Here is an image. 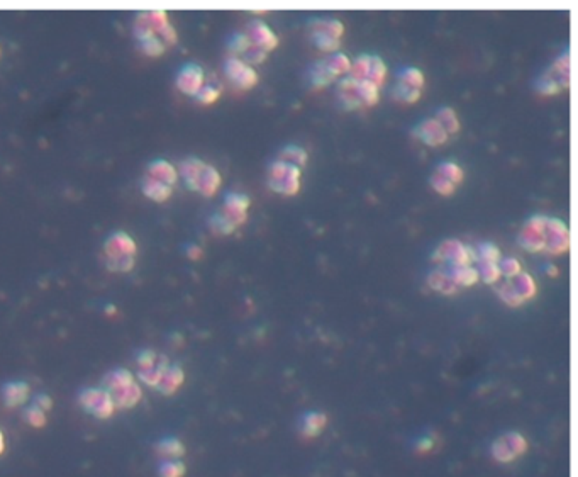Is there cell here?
I'll return each mask as SVG.
<instances>
[{
  "mask_svg": "<svg viewBox=\"0 0 578 477\" xmlns=\"http://www.w3.org/2000/svg\"><path fill=\"white\" fill-rule=\"evenodd\" d=\"M302 168L278 158L268 167V187L281 196H295L301 190Z\"/></svg>",
  "mask_w": 578,
  "mask_h": 477,
  "instance_id": "6da1fadb",
  "label": "cell"
},
{
  "mask_svg": "<svg viewBox=\"0 0 578 477\" xmlns=\"http://www.w3.org/2000/svg\"><path fill=\"white\" fill-rule=\"evenodd\" d=\"M78 404L85 413L92 414L97 420H111L115 414L114 401L104 388H86L78 394Z\"/></svg>",
  "mask_w": 578,
  "mask_h": 477,
  "instance_id": "7a4b0ae2",
  "label": "cell"
},
{
  "mask_svg": "<svg viewBox=\"0 0 578 477\" xmlns=\"http://www.w3.org/2000/svg\"><path fill=\"white\" fill-rule=\"evenodd\" d=\"M432 262L448 263V265H472V262H476V253L460 240L450 238L436 248V252L432 253Z\"/></svg>",
  "mask_w": 578,
  "mask_h": 477,
  "instance_id": "3957f363",
  "label": "cell"
},
{
  "mask_svg": "<svg viewBox=\"0 0 578 477\" xmlns=\"http://www.w3.org/2000/svg\"><path fill=\"white\" fill-rule=\"evenodd\" d=\"M544 241H546L544 252H548L550 255L556 256L568 252L572 238H570V230L566 223L558 218L546 216V221H544Z\"/></svg>",
  "mask_w": 578,
  "mask_h": 477,
  "instance_id": "277c9868",
  "label": "cell"
},
{
  "mask_svg": "<svg viewBox=\"0 0 578 477\" xmlns=\"http://www.w3.org/2000/svg\"><path fill=\"white\" fill-rule=\"evenodd\" d=\"M527 452V440L524 439L521 433L512 432L505 433L500 439L496 440L492 445V457L494 461L500 462V464H509L514 462Z\"/></svg>",
  "mask_w": 578,
  "mask_h": 477,
  "instance_id": "5b68a950",
  "label": "cell"
},
{
  "mask_svg": "<svg viewBox=\"0 0 578 477\" xmlns=\"http://www.w3.org/2000/svg\"><path fill=\"white\" fill-rule=\"evenodd\" d=\"M224 74H226L227 80H229L231 84L236 85L238 89L241 90L253 89L259 80L258 71H256L251 65L244 63V61L238 56L226 58V61H224Z\"/></svg>",
  "mask_w": 578,
  "mask_h": 477,
  "instance_id": "8992f818",
  "label": "cell"
},
{
  "mask_svg": "<svg viewBox=\"0 0 578 477\" xmlns=\"http://www.w3.org/2000/svg\"><path fill=\"white\" fill-rule=\"evenodd\" d=\"M544 221H546V216L536 214L524 223L518 241L526 252H544V247H546V241H544Z\"/></svg>",
  "mask_w": 578,
  "mask_h": 477,
  "instance_id": "52a82bcc",
  "label": "cell"
},
{
  "mask_svg": "<svg viewBox=\"0 0 578 477\" xmlns=\"http://www.w3.org/2000/svg\"><path fill=\"white\" fill-rule=\"evenodd\" d=\"M205 84V74L204 68L197 63H187L180 68L178 75H176V87L182 93L189 97H195L198 90Z\"/></svg>",
  "mask_w": 578,
  "mask_h": 477,
  "instance_id": "ba28073f",
  "label": "cell"
},
{
  "mask_svg": "<svg viewBox=\"0 0 578 477\" xmlns=\"http://www.w3.org/2000/svg\"><path fill=\"white\" fill-rule=\"evenodd\" d=\"M249 206H251V199H249L246 194L229 192L224 197V208L220 212H222L234 226L240 228L241 225L246 223Z\"/></svg>",
  "mask_w": 578,
  "mask_h": 477,
  "instance_id": "9c48e42d",
  "label": "cell"
},
{
  "mask_svg": "<svg viewBox=\"0 0 578 477\" xmlns=\"http://www.w3.org/2000/svg\"><path fill=\"white\" fill-rule=\"evenodd\" d=\"M244 32L248 34L251 45H255V46H258V48L265 49L266 53L272 52V49H275L278 46V43H280L278 36L272 31V29H270L268 24L263 23V21H259V19L251 21V23H249L246 26V31H244Z\"/></svg>",
  "mask_w": 578,
  "mask_h": 477,
  "instance_id": "30bf717a",
  "label": "cell"
},
{
  "mask_svg": "<svg viewBox=\"0 0 578 477\" xmlns=\"http://www.w3.org/2000/svg\"><path fill=\"white\" fill-rule=\"evenodd\" d=\"M413 135L419 141L428 144V146H441L450 138L448 133L443 129V126L436 121V118H429L419 122L415 128H413Z\"/></svg>",
  "mask_w": 578,
  "mask_h": 477,
  "instance_id": "8fae6325",
  "label": "cell"
},
{
  "mask_svg": "<svg viewBox=\"0 0 578 477\" xmlns=\"http://www.w3.org/2000/svg\"><path fill=\"white\" fill-rule=\"evenodd\" d=\"M104 253L106 256H136L138 253V245L136 241L129 236L124 231H117V233H112L109 238L104 243Z\"/></svg>",
  "mask_w": 578,
  "mask_h": 477,
  "instance_id": "7c38bea8",
  "label": "cell"
},
{
  "mask_svg": "<svg viewBox=\"0 0 578 477\" xmlns=\"http://www.w3.org/2000/svg\"><path fill=\"white\" fill-rule=\"evenodd\" d=\"M0 392H2L3 406L9 408V410H14V408H21L27 403L31 388H29L27 382L24 381H12L2 384Z\"/></svg>",
  "mask_w": 578,
  "mask_h": 477,
  "instance_id": "4fadbf2b",
  "label": "cell"
},
{
  "mask_svg": "<svg viewBox=\"0 0 578 477\" xmlns=\"http://www.w3.org/2000/svg\"><path fill=\"white\" fill-rule=\"evenodd\" d=\"M219 187H220V173L218 172V168L204 162L200 172H198L197 189H195V192H200L202 196H205V197H212L216 192H218Z\"/></svg>",
  "mask_w": 578,
  "mask_h": 477,
  "instance_id": "5bb4252c",
  "label": "cell"
},
{
  "mask_svg": "<svg viewBox=\"0 0 578 477\" xmlns=\"http://www.w3.org/2000/svg\"><path fill=\"white\" fill-rule=\"evenodd\" d=\"M309 74V80L312 84V89H324L334 80H338V77L334 75V71L331 70L330 63H327V58H321V60H316L307 70Z\"/></svg>",
  "mask_w": 578,
  "mask_h": 477,
  "instance_id": "9a60e30c",
  "label": "cell"
},
{
  "mask_svg": "<svg viewBox=\"0 0 578 477\" xmlns=\"http://www.w3.org/2000/svg\"><path fill=\"white\" fill-rule=\"evenodd\" d=\"M185 382V372L180 365H168V368L163 372L158 384L157 391L163 396H173Z\"/></svg>",
  "mask_w": 578,
  "mask_h": 477,
  "instance_id": "2e32d148",
  "label": "cell"
},
{
  "mask_svg": "<svg viewBox=\"0 0 578 477\" xmlns=\"http://www.w3.org/2000/svg\"><path fill=\"white\" fill-rule=\"evenodd\" d=\"M109 394L117 410H132V408L138 406L139 401L143 399V389H141L138 382H132L128 388H122L119 389V391Z\"/></svg>",
  "mask_w": 578,
  "mask_h": 477,
  "instance_id": "e0dca14e",
  "label": "cell"
},
{
  "mask_svg": "<svg viewBox=\"0 0 578 477\" xmlns=\"http://www.w3.org/2000/svg\"><path fill=\"white\" fill-rule=\"evenodd\" d=\"M154 452L165 461H180L187 454V449L182 440L175 439V436H166L154 443Z\"/></svg>",
  "mask_w": 578,
  "mask_h": 477,
  "instance_id": "ac0fdd59",
  "label": "cell"
},
{
  "mask_svg": "<svg viewBox=\"0 0 578 477\" xmlns=\"http://www.w3.org/2000/svg\"><path fill=\"white\" fill-rule=\"evenodd\" d=\"M148 177L160 180V182L166 184V186L173 187L176 184V180H178V170L173 167L170 162L154 160L148 165Z\"/></svg>",
  "mask_w": 578,
  "mask_h": 477,
  "instance_id": "d6986e66",
  "label": "cell"
},
{
  "mask_svg": "<svg viewBox=\"0 0 578 477\" xmlns=\"http://www.w3.org/2000/svg\"><path fill=\"white\" fill-rule=\"evenodd\" d=\"M446 272L456 287H472L480 280L478 270L472 265H448Z\"/></svg>",
  "mask_w": 578,
  "mask_h": 477,
  "instance_id": "ffe728a7",
  "label": "cell"
},
{
  "mask_svg": "<svg viewBox=\"0 0 578 477\" xmlns=\"http://www.w3.org/2000/svg\"><path fill=\"white\" fill-rule=\"evenodd\" d=\"M136 382L135 374L128 368H115V370L107 372L102 379V388L106 389L107 392L119 391L122 388H128L129 384Z\"/></svg>",
  "mask_w": 578,
  "mask_h": 477,
  "instance_id": "44dd1931",
  "label": "cell"
},
{
  "mask_svg": "<svg viewBox=\"0 0 578 477\" xmlns=\"http://www.w3.org/2000/svg\"><path fill=\"white\" fill-rule=\"evenodd\" d=\"M168 359H166L165 355H160V359H158V362L154 365H151V367H146V368H138V379L143 384H146L148 388L154 389L157 391L158 384H160V379L161 375H163V372L168 368Z\"/></svg>",
  "mask_w": 578,
  "mask_h": 477,
  "instance_id": "7402d4cb",
  "label": "cell"
},
{
  "mask_svg": "<svg viewBox=\"0 0 578 477\" xmlns=\"http://www.w3.org/2000/svg\"><path fill=\"white\" fill-rule=\"evenodd\" d=\"M141 190H143L144 196L154 202H165L172 197V187L148 175L141 180Z\"/></svg>",
  "mask_w": 578,
  "mask_h": 477,
  "instance_id": "603a6c76",
  "label": "cell"
},
{
  "mask_svg": "<svg viewBox=\"0 0 578 477\" xmlns=\"http://www.w3.org/2000/svg\"><path fill=\"white\" fill-rule=\"evenodd\" d=\"M546 77H550L553 82H556L563 89H568L570 87V53L566 52L565 55H562L558 60L553 63L550 70L544 71Z\"/></svg>",
  "mask_w": 578,
  "mask_h": 477,
  "instance_id": "cb8c5ba5",
  "label": "cell"
},
{
  "mask_svg": "<svg viewBox=\"0 0 578 477\" xmlns=\"http://www.w3.org/2000/svg\"><path fill=\"white\" fill-rule=\"evenodd\" d=\"M309 26L310 32L326 34L336 39H341V36L345 34V24L338 19H312L309 23Z\"/></svg>",
  "mask_w": 578,
  "mask_h": 477,
  "instance_id": "d4e9b609",
  "label": "cell"
},
{
  "mask_svg": "<svg viewBox=\"0 0 578 477\" xmlns=\"http://www.w3.org/2000/svg\"><path fill=\"white\" fill-rule=\"evenodd\" d=\"M202 165H204V162L202 160H198V158H195V157H189V158H185L178 167V172H180V175H182L183 182H185L187 189L194 190V192H195V189H197V177H198V172H200Z\"/></svg>",
  "mask_w": 578,
  "mask_h": 477,
  "instance_id": "484cf974",
  "label": "cell"
},
{
  "mask_svg": "<svg viewBox=\"0 0 578 477\" xmlns=\"http://www.w3.org/2000/svg\"><path fill=\"white\" fill-rule=\"evenodd\" d=\"M326 425H327L326 414L317 413V411L309 413L305 418H303L302 428H301L302 436H305V439H316V436L319 435L324 428H326Z\"/></svg>",
  "mask_w": 578,
  "mask_h": 477,
  "instance_id": "4316f807",
  "label": "cell"
},
{
  "mask_svg": "<svg viewBox=\"0 0 578 477\" xmlns=\"http://www.w3.org/2000/svg\"><path fill=\"white\" fill-rule=\"evenodd\" d=\"M428 284L431 289H435V291H438L441 292V294H446V296L454 294V292L458 291L456 284L451 280V277L448 276L446 270H435V272L429 274Z\"/></svg>",
  "mask_w": 578,
  "mask_h": 477,
  "instance_id": "83f0119b",
  "label": "cell"
},
{
  "mask_svg": "<svg viewBox=\"0 0 578 477\" xmlns=\"http://www.w3.org/2000/svg\"><path fill=\"white\" fill-rule=\"evenodd\" d=\"M512 285L516 287V291L519 292V296L524 299V302L531 301V299L536 298L537 294V285L534 282L533 276L527 272H521L519 276H516L514 279H511Z\"/></svg>",
  "mask_w": 578,
  "mask_h": 477,
  "instance_id": "f1b7e54d",
  "label": "cell"
},
{
  "mask_svg": "<svg viewBox=\"0 0 578 477\" xmlns=\"http://www.w3.org/2000/svg\"><path fill=\"white\" fill-rule=\"evenodd\" d=\"M496 292L500 298V301L504 304L511 306V308H518V306L524 304V299L519 296V292L516 291V287L512 285L511 280L505 279L502 284H496Z\"/></svg>",
  "mask_w": 578,
  "mask_h": 477,
  "instance_id": "f546056e",
  "label": "cell"
},
{
  "mask_svg": "<svg viewBox=\"0 0 578 477\" xmlns=\"http://www.w3.org/2000/svg\"><path fill=\"white\" fill-rule=\"evenodd\" d=\"M435 118H436V121L443 126V129L448 133V136L456 135V133L461 129L460 119H458L456 113H454L451 107H443V109H439Z\"/></svg>",
  "mask_w": 578,
  "mask_h": 477,
  "instance_id": "4dcf8cb0",
  "label": "cell"
},
{
  "mask_svg": "<svg viewBox=\"0 0 578 477\" xmlns=\"http://www.w3.org/2000/svg\"><path fill=\"white\" fill-rule=\"evenodd\" d=\"M397 80H399L400 84H406V85L413 87V89L422 90V87H424V82H426V77H424V74H422V70H419V68L407 67V68H404V70H400L399 74H397Z\"/></svg>",
  "mask_w": 578,
  "mask_h": 477,
  "instance_id": "1f68e13d",
  "label": "cell"
},
{
  "mask_svg": "<svg viewBox=\"0 0 578 477\" xmlns=\"http://www.w3.org/2000/svg\"><path fill=\"white\" fill-rule=\"evenodd\" d=\"M307 151L303 150V148L297 146V144H288V146H285L284 150H281V155H280V160L284 162H288V164L295 165V167L299 168H303L307 165Z\"/></svg>",
  "mask_w": 578,
  "mask_h": 477,
  "instance_id": "d6a6232c",
  "label": "cell"
},
{
  "mask_svg": "<svg viewBox=\"0 0 578 477\" xmlns=\"http://www.w3.org/2000/svg\"><path fill=\"white\" fill-rule=\"evenodd\" d=\"M358 96L363 107H373L377 106L378 100H380V89L371 84V82L363 80L358 84Z\"/></svg>",
  "mask_w": 578,
  "mask_h": 477,
  "instance_id": "836d02e7",
  "label": "cell"
},
{
  "mask_svg": "<svg viewBox=\"0 0 578 477\" xmlns=\"http://www.w3.org/2000/svg\"><path fill=\"white\" fill-rule=\"evenodd\" d=\"M421 93H422V90L413 89V87H409L406 84H400V82H397V84L392 87L393 99L404 104H415L419 99H421Z\"/></svg>",
  "mask_w": 578,
  "mask_h": 477,
  "instance_id": "e575fe53",
  "label": "cell"
},
{
  "mask_svg": "<svg viewBox=\"0 0 578 477\" xmlns=\"http://www.w3.org/2000/svg\"><path fill=\"white\" fill-rule=\"evenodd\" d=\"M370 65H371V56L370 55H360L355 61H351V68L348 71V77H351L353 80L363 82L368 78V74H370Z\"/></svg>",
  "mask_w": 578,
  "mask_h": 477,
  "instance_id": "d590c367",
  "label": "cell"
},
{
  "mask_svg": "<svg viewBox=\"0 0 578 477\" xmlns=\"http://www.w3.org/2000/svg\"><path fill=\"white\" fill-rule=\"evenodd\" d=\"M476 262L478 263H498L502 258V253L497 248V245L485 241L476 247Z\"/></svg>",
  "mask_w": 578,
  "mask_h": 477,
  "instance_id": "8d00e7d4",
  "label": "cell"
},
{
  "mask_svg": "<svg viewBox=\"0 0 578 477\" xmlns=\"http://www.w3.org/2000/svg\"><path fill=\"white\" fill-rule=\"evenodd\" d=\"M386 78V65L385 61L382 60L380 56H371V65H370V74H368V82H371L373 85H377L378 89H382L385 84Z\"/></svg>",
  "mask_w": 578,
  "mask_h": 477,
  "instance_id": "74e56055",
  "label": "cell"
},
{
  "mask_svg": "<svg viewBox=\"0 0 578 477\" xmlns=\"http://www.w3.org/2000/svg\"><path fill=\"white\" fill-rule=\"evenodd\" d=\"M436 172L441 173L444 179H448L450 182H453L454 186H460L465 179V172L456 162H443V164L438 165Z\"/></svg>",
  "mask_w": 578,
  "mask_h": 477,
  "instance_id": "f35d334b",
  "label": "cell"
},
{
  "mask_svg": "<svg viewBox=\"0 0 578 477\" xmlns=\"http://www.w3.org/2000/svg\"><path fill=\"white\" fill-rule=\"evenodd\" d=\"M135 258L136 256H129V255L106 256V267H107V270H111V272L128 274V272H131L132 267H135V262H136Z\"/></svg>",
  "mask_w": 578,
  "mask_h": 477,
  "instance_id": "ab89813d",
  "label": "cell"
},
{
  "mask_svg": "<svg viewBox=\"0 0 578 477\" xmlns=\"http://www.w3.org/2000/svg\"><path fill=\"white\" fill-rule=\"evenodd\" d=\"M310 39H312L314 46H316L317 49H321V52L324 53H338L339 46H341V39H336V38H331V36H326V34H316V32H310Z\"/></svg>",
  "mask_w": 578,
  "mask_h": 477,
  "instance_id": "60d3db41",
  "label": "cell"
},
{
  "mask_svg": "<svg viewBox=\"0 0 578 477\" xmlns=\"http://www.w3.org/2000/svg\"><path fill=\"white\" fill-rule=\"evenodd\" d=\"M251 46V41H249L246 32H236V34L231 36L229 43H227V49H229L231 56L241 58L244 55V52Z\"/></svg>",
  "mask_w": 578,
  "mask_h": 477,
  "instance_id": "b9f144b4",
  "label": "cell"
},
{
  "mask_svg": "<svg viewBox=\"0 0 578 477\" xmlns=\"http://www.w3.org/2000/svg\"><path fill=\"white\" fill-rule=\"evenodd\" d=\"M23 418L29 426H32V428H45L46 423H48V417H46L45 411H41L39 408H36L34 404L24 408Z\"/></svg>",
  "mask_w": 578,
  "mask_h": 477,
  "instance_id": "7bdbcfd3",
  "label": "cell"
},
{
  "mask_svg": "<svg viewBox=\"0 0 578 477\" xmlns=\"http://www.w3.org/2000/svg\"><path fill=\"white\" fill-rule=\"evenodd\" d=\"M187 474V465L182 461H163L158 467L160 477H183Z\"/></svg>",
  "mask_w": 578,
  "mask_h": 477,
  "instance_id": "ee69618b",
  "label": "cell"
},
{
  "mask_svg": "<svg viewBox=\"0 0 578 477\" xmlns=\"http://www.w3.org/2000/svg\"><path fill=\"white\" fill-rule=\"evenodd\" d=\"M326 58L336 77H339V75H348L349 68H351V60H349L348 56L343 55V53H332V55H327Z\"/></svg>",
  "mask_w": 578,
  "mask_h": 477,
  "instance_id": "f6af8a7d",
  "label": "cell"
},
{
  "mask_svg": "<svg viewBox=\"0 0 578 477\" xmlns=\"http://www.w3.org/2000/svg\"><path fill=\"white\" fill-rule=\"evenodd\" d=\"M209 226L216 234H233L236 231V226L222 214V212H216L211 219H209Z\"/></svg>",
  "mask_w": 578,
  "mask_h": 477,
  "instance_id": "bcb514c9",
  "label": "cell"
},
{
  "mask_svg": "<svg viewBox=\"0 0 578 477\" xmlns=\"http://www.w3.org/2000/svg\"><path fill=\"white\" fill-rule=\"evenodd\" d=\"M429 184H431L432 189L436 190V192L439 194V196H451V194L456 190V186H454L453 182H450L448 179H444L443 175L438 172H435L431 175V179H429Z\"/></svg>",
  "mask_w": 578,
  "mask_h": 477,
  "instance_id": "7dc6e473",
  "label": "cell"
},
{
  "mask_svg": "<svg viewBox=\"0 0 578 477\" xmlns=\"http://www.w3.org/2000/svg\"><path fill=\"white\" fill-rule=\"evenodd\" d=\"M220 92H222V87H220V85L204 84V87H202V89L198 90L197 96H195V99H197L200 104H205V106H209V104H214L216 100L219 99Z\"/></svg>",
  "mask_w": 578,
  "mask_h": 477,
  "instance_id": "c3c4849f",
  "label": "cell"
},
{
  "mask_svg": "<svg viewBox=\"0 0 578 477\" xmlns=\"http://www.w3.org/2000/svg\"><path fill=\"white\" fill-rule=\"evenodd\" d=\"M139 48L144 55L148 56H161L165 53V43L161 41L160 36H154V38L144 39V41H139Z\"/></svg>",
  "mask_w": 578,
  "mask_h": 477,
  "instance_id": "681fc988",
  "label": "cell"
},
{
  "mask_svg": "<svg viewBox=\"0 0 578 477\" xmlns=\"http://www.w3.org/2000/svg\"><path fill=\"white\" fill-rule=\"evenodd\" d=\"M498 269H500L502 277H505L507 280L514 279L516 276L522 272V265L518 258H500Z\"/></svg>",
  "mask_w": 578,
  "mask_h": 477,
  "instance_id": "f907efd6",
  "label": "cell"
},
{
  "mask_svg": "<svg viewBox=\"0 0 578 477\" xmlns=\"http://www.w3.org/2000/svg\"><path fill=\"white\" fill-rule=\"evenodd\" d=\"M476 270H478V276L482 277L483 282L490 285L497 284L502 277L498 263H480V267Z\"/></svg>",
  "mask_w": 578,
  "mask_h": 477,
  "instance_id": "816d5d0a",
  "label": "cell"
},
{
  "mask_svg": "<svg viewBox=\"0 0 578 477\" xmlns=\"http://www.w3.org/2000/svg\"><path fill=\"white\" fill-rule=\"evenodd\" d=\"M266 55H268V53H266L265 49H262V48H258V46L251 45L246 49V52H244V55L241 56V60H243L244 63L251 65V67H253V65L263 63V61L266 60Z\"/></svg>",
  "mask_w": 578,
  "mask_h": 477,
  "instance_id": "f5cc1de1",
  "label": "cell"
},
{
  "mask_svg": "<svg viewBox=\"0 0 578 477\" xmlns=\"http://www.w3.org/2000/svg\"><path fill=\"white\" fill-rule=\"evenodd\" d=\"M158 359H160V355L153 352V350H141L138 357H136V364H138L139 368H146L157 364Z\"/></svg>",
  "mask_w": 578,
  "mask_h": 477,
  "instance_id": "db71d44e",
  "label": "cell"
},
{
  "mask_svg": "<svg viewBox=\"0 0 578 477\" xmlns=\"http://www.w3.org/2000/svg\"><path fill=\"white\" fill-rule=\"evenodd\" d=\"M32 404H34L36 408H39L41 411H45V413H49V411L53 410V399L48 394H38V396H34Z\"/></svg>",
  "mask_w": 578,
  "mask_h": 477,
  "instance_id": "11a10c76",
  "label": "cell"
},
{
  "mask_svg": "<svg viewBox=\"0 0 578 477\" xmlns=\"http://www.w3.org/2000/svg\"><path fill=\"white\" fill-rule=\"evenodd\" d=\"M187 255L192 260H198L202 256V248L197 247V245H192V247H189V250H187Z\"/></svg>",
  "mask_w": 578,
  "mask_h": 477,
  "instance_id": "9f6ffc18",
  "label": "cell"
},
{
  "mask_svg": "<svg viewBox=\"0 0 578 477\" xmlns=\"http://www.w3.org/2000/svg\"><path fill=\"white\" fill-rule=\"evenodd\" d=\"M3 450H5V436H3L2 430H0V455L3 454Z\"/></svg>",
  "mask_w": 578,
  "mask_h": 477,
  "instance_id": "6f0895ef",
  "label": "cell"
},
{
  "mask_svg": "<svg viewBox=\"0 0 578 477\" xmlns=\"http://www.w3.org/2000/svg\"><path fill=\"white\" fill-rule=\"evenodd\" d=\"M548 276L556 277V276H558V269H556L555 265H550V267H548Z\"/></svg>",
  "mask_w": 578,
  "mask_h": 477,
  "instance_id": "680465c9",
  "label": "cell"
}]
</instances>
